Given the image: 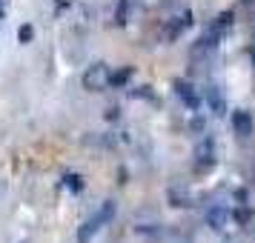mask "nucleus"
Wrapping results in <instances>:
<instances>
[{
    "label": "nucleus",
    "instance_id": "nucleus-1",
    "mask_svg": "<svg viewBox=\"0 0 255 243\" xmlns=\"http://www.w3.org/2000/svg\"><path fill=\"white\" fill-rule=\"evenodd\" d=\"M112 218H115V203H112V200H106L104 206H101V212H98L92 220H86V223L81 226V232H78V243H89L95 238V232L101 229L104 223H109Z\"/></svg>",
    "mask_w": 255,
    "mask_h": 243
},
{
    "label": "nucleus",
    "instance_id": "nucleus-2",
    "mask_svg": "<svg viewBox=\"0 0 255 243\" xmlns=\"http://www.w3.org/2000/svg\"><path fill=\"white\" fill-rule=\"evenodd\" d=\"M109 83H112V72L106 69L104 63L92 66V69L83 75V86H86V89H92V92H101V89H106Z\"/></svg>",
    "mask_w": 255,
    "mask_h": 243
},
{
    "label": "nucleus",
    "instance_id": "nucleus-3",
    "mask_svg": "<svg viewBox=\"0 0 255 243\" xmlns=\"http://www.w3.org/2000/svg\"><path fill=\"white\" fill-rule=\"evenodd\" d=\"M232 126H235V132H238V135H250V132H253V117H250V112H235V115H232Z\"/></svg>",
    "mask_w": 255,
    "mask_h": 243
},
{
    "label": "nucleus",
    "instance_id": "nucleus-4",
    "mask_svg": "<svg viewBox=\"0 0 255 243\" xmlns=\"http://www.w3.org/2000/svg\"><path fill=\"white\" fill-rule=\"evenodd\" d=\"M178 94L186 100V106H192V109H195V106H201V94H195V89H192L186 81L178 83Z\"/></svg>",
    "mask_w": 255,
    "mask_h": 243
},
{
    "label": "nucleus",
    "instance_id": "nucleus-5",
    "mask_svg": "<svg viewBox=\"0 0 255 243\" xmlns=\"http://www.w3.org/2000/svg\"><path fill=\"white\" fill-rule=\"evenodd\" d=\"M207 220H209L212 229H221V226L227 223V209H212V212L207 215Z\"/></svg>",
    "mask_w": 255,
    "mask_h": 243
},
{
    "label": "nucleus",
    "instance_id": "nucleus-6",
    "mask_svg": "<svg viewBox=\"0 0 255 243\" xmlns=\"http://www.w3.org/2000/svg\"><path fill=\"white\" fill-rule=\"evenodd\" d=\"M132 78V69H121V72H115L112 75V86H124V83Z\"/></svg>",
    "mask_w": 255,
    "mask_h": 243
},
{
    "label": "nucleus",
    "instance_id": "nucleus-7",
    "mask_svg": "<svg viewBox=\"0 0 255 243\" xmlns=\"http://www.w3.org/2000/svg\"><path fill=\"white\" fill-rule=\"evenodd\" d=\"M127 12H129V0H121V6H118V23H127Z\"/></svg>",
    "mask_w": 255,
    "mask_h": 243
},
{
    "label": "nucleus",
    "instance_id": "nucleus-8",
    "mask_svg": "<svg viewBox=\"0 0 255 243\" xmlns=\"http://www.w3.org/2000/svg\"><path fill=\"white\" fill-rule=\"evenodd\" d=\"M66 183H69L75 192H78V189H81V177H78V174H69V177H66Z\"/></svg>",
    "mask_w": 255,
    "mask_h": 243
},
{
    "label": "nucleus",
    "instance_id": "nucleus-9",
    "mask_svg": "<svg viewBox=\"0 0 255 243\" xmlns=\"http://www.w3.org/2000/svg\"><path fill=\"white\" fill-rule=\"evenodd\" d=\"M20 40H32V26H23L20 29Z\"/></svg>",
    "mask_w": 255,
    "mask_h": 243
},
{
    "label": "nucleus",
    "instance_id": "nucleus-10",
    "mask_svg": "<svg viewBox=\"0 0 255 243\" xmlns=\"http://www.w3.org/2000/svg\"><path fill=\"white\" fill-rule=\"evenodd\" d=\"M0 14H3V0H0Z\"/></svg>",
    "mask_w": 255,
    "mask_h": 243
},
{
    "label": "nucleus",
    "instance_id": "nucleus-11",
    "mask_svg": "<svg viewBox=\"0 0 255 243\" xmlns=\"http://www.w3.org/2000/svg\"><path fill=\"white\" fill-rule=\"evenodd\" d=\"M253 60H255V46H253Z\"/></svg>",
    "mask_w": 255,
    "mask_h": 243
}]
</instances>
